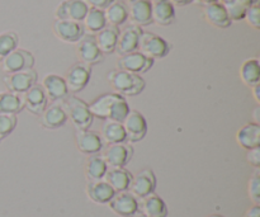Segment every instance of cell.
Listing matches in <instances>:
<instances>
[{
  "mask_svg": "<svg viewBox=\"0 0 260 217\" xmlns=\"http://www.w3.org/2000/svg\"><path fill=\"white\" fill-rule=\"evenodd\" d=\"M89 109L93 117L103 121H116L121 123L131 111L126 98L117 93L102 94L89 104Z\"/></svg>",
  "mask_w": 260,
  "mask_h": 217,
  "instance_id": "cell-1",
  "label": "cell"
},
{
  "mask_svg": "<svg viewBox=\"0 0 260 217\" xmlns=\"http://www.w3.org/2000/svg\"><path fill=\"white\" fill-rule=\"evenodd\" d=\"M203 15L210 24H212L213 27L221 28V29L229 28L233 24L225 7L221 2H216L213 4L203 7Z\"/></svg>",
  "mask_w": 260,
  "mask_h": 217,
  "instance_id": "cell-23",
  "label": "cell"
},
{
  "mask_svg": "<svg viewBox=\"0 0 260 217\" xmlns=\"http://www.w3.org/2000/svg\"><path fill=\"white\" fill-rule=\"evenodd\" d=\"M121 2H124V0H121ZM128 2H129V0H128Z\"/></svg>",
  "mask_w": 260,
  "mask_h": 217,
  "instance_id": "cell-51",
  "label": "cell"
},
{
  "mask_svg": "<svg viewBox=\"0 0 260 217\" xmlns=\"http://www.w3.org/2000/svg\"><path fill=\"white\" fill-rule=\"evenodd\" d=\"M218 2H221V3H223V2H226V0H218Z\"/></svg>",
  "mask_w": 260,
  "mask_h": 217,
  "instance_id": "cell-49",
  "label": "cell"
},
{
  "mask_svg": "<svg viewBox=\"0 0 260 217\" xmlns=\"http://www.w3.org/2000/svg\"><path fill=\"white\" fill-rule=\"evenodd\" d=\"M108 168H124L134 157V147L128 142L108 145L102 155Z\"/></svg>",
  "mask_w": 260,
  "mask_h": 217,
  "instance_id": "cell-7",
  "label": "cell"
},
{
  "mask_svg": "<svg viewBox=\"0 0 260 217\" xmlns=\"http://www.w3.org/2000/svg\"><path fill=\"white\" fill-rule=\"evenodd\" d=\"M88 10V5L83 0H63L56 8L55 17L58 20H73L81 23Z\"/></svg>",
  "mask_w": 260,
  "mask_h": 217,
  "instance_id": "cell-13",
  "label": "cell"
},
{
  "mask_svg": "<svg viewBox=\"0 0 260 217\" xmlns=\"http://www.w3.org/2000/svg\"><path fill=\"white\" fill-rule=\"evenodd\" d=\"M108 81L117 94L122 97L139 96L146 86V83L141 75L127 73L123 70H112L108 74Z\"/></svg>",
  "mask_w": 260,
  "mask_h": 217,
  "instance_id": "cell-2",
  "label": "cell"
},
{
  "mask_svg": "<svg viewBox=\"0 0 260 217\" xmlns=\"http://www.w3.org/2000/svg\"><path fill=\"white\" fill-rule=\"evenodd\" d=\"M23 99H24V108H27L32 114H38V116L45 111L48 103L45 90L38 84H35L29 90L25 91L23 94Z\"/></svg>",
  "mask_w": 260,
  "mask_h": 217,
  "instance_id": "cell-22",
  "label": "cell"
},
{
  "mask_svg": "<svg viewBox=\"0 0 260 217\" xmlns=\"http://www.w3.org/2000/svg\"><path fill=\"white\" fill-rule=\"evenodd\" d=\"M19 37L15 32H4L0 33V63L9 55L10 52L18 48Z\"/></svg>",
  "mask_w": 260,
  "mask_h": 217,
  "instance_id": "cell-36",
  "label": "cell"
},
{
  "mask_svg": "<svg viewBox=\"0 0 260 217\" xmlns=\"http://www.w3.org/2000/svg\"><path fill=\"white\" fill-rule=\"evenodd\" d=\"M24 109V99L19 94L0 93V114L17 116Z\"/></svg>",
  "mask_w": 260,
  "mask_h": 217,
  "instance_id": "cell-31",
  "label": "cell"
},
{
  "mask_svg": "<svg viewBox=\"0 0 260 217\" xmlns=\"http://www.w3.org/2000/svg\"><path fill=\"white\" fill-rule=\"evenodd\" d=\"M86 193H88V197L98 205H108L109 201L116 195V192L104 179L89 182L86 185Z\"/></svg>",
  "mask_w": 260,
  "mask_h": 217,
  "instance_id": "cell-26",
  "label": "cell"
},
{
  "mask_svg": "<svg viewBox=\"0 0 260 217\" xmlns=\"http://www.w3.org/2000/svg\"><path fill=\"white\" fill-rule=\"evenodd\" d=\"M91 76V66L86 65L83 63H76L71 66L66 73L65 80L66 86H68L69 93L76 94L85 89L90 81Z\"/></svg>",
  "mask_w": 260,
  "mask_h": 217,
  "instance_id": "cell-6",
  "label": "cell"
},
{
  "mask_svg": "<svg viewBox=\"0 0 260 217\" xmlns=\"http://www.w3.org/2000/svg\"><path fill=\"white\" fill-rule=\"evenodd\" d=\"M240 78L245 85L253 86L260 84V64L258 58H249L244 61L240 68Z\"/></svg>",
  "mask_w": 260,
  "mask_h": 217,
  "instance_id": "cell-33",
  "label": "cell"
},
{
  "mask_svg": "<svg viewBox=\"0 0 260 217\" xmlns=\"http://www.w3.org/2000/svg\"><path fill=\"white\" fill-rule=\"evenodd\" d=\"M222 4L231 22H239V20H243L245 18L246 10L256 3L254 0H226Z\"/></svg>",
  "mask_w": 260,
  "mask_h": 217,
  "instance_id": "cell-35",
  "label": "cell"
},
{
  "mask_svg": "<svg viewBox=\"0 0 260 217\" xmlns=\"http://www.w3.org/2000/svg\"><path fill=\"white\" fill-rule=\"evenodd\" d=\"M101 137L103 142L108 145L119 144V142H127L126 132H124L123 125L116 121H104L101 129Z\"/></svg>",
  "mask_w": 260,
  "mask_h": 217,
  "instance_id": "cell-30",
  "label": "cell"
},
{
  "mask_svg": "<svg viewBox=\"0 0 260 217\" xmlns=\"http://www.w3.org/2000/svg\"><path fill=\"white\" fill-rule=\"evenodd\" d=\"M155 188H156V177H155L154 172L151 169H142L135 177H132L129 192L137 200H141V198L154 193Z\"/></svg>",
  "mask_w": 260,
  "mask_h": 217,
  "instance_id": "cell-12",
  "label": "cell"
},
{
  "mask_svg": "<svg viewBox=\"0 0 260 217\" xmlns=\"http://www.w3.org/2000/svg\"><path fill=\"white\" fill-rule=\"evenodd\" d=\"M108 205L114 213L122 217H132L139 212V200L128 191L116 193Z\"/></svg>",
  "mask_w": 260,
  "mask_h": 217,
  "instance_id": "cell-14",
  "label": "cell"
},
{
  "mask_svg": "<svg viewBox=\"0 0 260 217\" xmlns=\"http://www.w3.org/2000/svg\"><path fill=\"white\" fill-rule=\"evenodd\" d=\"M216 2H218V0H193V3H196V4H198V5H202V7L213 4V3H216Z\"/></svg>",
  "mask_w": 260,
  "mask_h": 217,
  "instance_id": "cell-45",
  "label": "cell"
},
{
  "mask_svg": "<svg viewBox=\"0 0 260 217\" xmlns=\"http://www.w3.org/2000/svg\"><path fill=\"white\" fill-rule=\"evenodd\" d=\"M236 141L245 150L260 146V126L255 122L244 125L236 134Z\"/></svg>",
  "mask_w": 260,
  "mask_h": 217,
  "instance_id": "cell-28",
  "label": "cell"
},
{
  "mask_svg": "<svg viewBox=\"0 0 260 217\" xmlns=\"http://www.w3.org/2000/svg\"><path fill=\"white\" fill-rule=\"evenodd\" d=\"M35 66V56L32 52L23 48H15L2 61V69L7 74L18 73V71L33 69Z\"/></svg>",
  "mask_w": 260,
  "mask_h": 217,
  "instance_id": "cell-9",
  "label": "cell"
},
{
  "mask_svg": "<svg viewBox=\"0 0 260 217\" xmlns=\"http://www.w3.org/2000/svg\"><path fill=\"white\" fill-rule=\"evenodd\" d=\"M116 193L129 190L132 174L126 168H108L103 178Z\"/></svg>",
  "mask_w": 260,
  "mask_h": 217,
  "instance_id": "cell-25",
  "label": "cell"
},
{
  "mask_svg": "<svg viewBox=\"0 0 260 217\" xmlns=\"http://www.w3.org/2000/svg\"><path fill=\"white\" fill-rule=\"evenodd\" d=\"M18 125L17 116L0 114V142L7 139Z\"/></svg>",
  "mask_w": 260,
  "mask_h": 217,
  "instance_id": "cell-37",
  "label": "cell"
},
{
  "mask_svg": "<svg viewBox=\"0 0 260 217\" xmlns=\"http://www.w3.org/2000/svg\"><path fill=\"white\" fill-rule=\"evenodd\" d=\"M150 2H152V0H150Z\"/></svg>",
  "mask_w": 260,
  "mask_h": 217,
  "instance_id": "cell-52",
  "label": "cell"
},
{
  "mask_svg": "<svg viewBox=\"0 0 260 217\" xmlns=\"http://www.w3.org/2000/svg\"><path fill=\"white\" fill-rule=\"evenodd\" d=\"M81 24H83L84 30L89 32V35H96L107 25L104 12L99 9H89Z\"/></svg>",
  "mask_w": 260,
  "mask_h": 217,
  "instance_id": "cell-34",
  "label": "cell"
},
{
  "mask_svg": "<svg viewBox=\"0 0 260 217\" xmlns=\"http://www.w3.org/2000/svg\"><path fill=\"white\" fill-rule=\"evenodd\" d=\"M244 19L246 20L250 27H253L254 29H260V8L259 4H253L248 10H246V14Z\"/></svg>",
  "mask_w": 260,
  "mask_h": 217,
  "instance_id": "cell-39",
  "label": "cell"
},
{
  "mask_svg": "<svg viewBox=\"0 0 260 217\" xmlns=\"http://www.w3.org/2000/svg\"><path fill=\"white\" fill-rule=\"evenodd\" d=\"M244 217H260V206L259 205H254L246 211L245 216Z\"/></svg>",
  "mask_w": 260,
  "mask_h": 217,
  "instance_id": "cell-42",
  "label": "cell"
},
{
  "mask_svg": "<svg viewBox=\"0 0 260 217\" xmlns=\"http://www.w3.org/2000/svg\"><path fill=\"white\" fill-rule=\"evenodd\" d=\"M83 2L88 5L89 9L104 10L106 8H108V5L111 4L113 0H83Z\"/></svg>",
  "mask_w": 260,
  "mask_h": 217,
  "instance_id": "cell-41",
  "label": "cell"
},
{
  "mask_svg": "<svg viewBox=\"0 0 260 217\" xmlns=\"http://www.w3.org/2000/svg\"><path fill=\"white\" fill-rule=\"evenodd\" d=\"M78 56L80 63L86 64L89 66L96 65L103 60V53L98 48L94 35H84L78 42Z\"/></svg>",
  "mask_w": 260,
  "mask_h": 217,
  "instance_id": "cell-16",
  "label": "cell"
},
{
  "mask_svg": "<svg viewBox=\"0 0 260 217\" xmlns=\"http://www.w3.org/2000/svg\"><path fill=\"white\" fill-rule=\"evenodd\" d=\"M139 211L147 217H168L167 203L155 193L139 200Z\"/></svg>",
  "mask_w": 260,
  "mask_h": 217,
  "instance_id": "cell-24",
  "label": "cell"
},
{
  "mask_svg": "<svg viewBox=\"0 0 260 217\" xmlns=\"http://www.w3.org/2000/svg\"><path fill=\"white\" fill-rule=\"evenodd\" d=\"M104 17H106L107 25H112V27H119V25L124 24L128 20V9H127V4L121 0H113L108 8L103 10Z\"/></svg>",
  "mask_w": 260,
  "mask_h": 217,
  "instance_id": "cell-29",
  "label": "cell"
},
{
  "mask_svg": "<svg viewBox=\"0 0 260 217\" xmlns=\"http://www.w3.org/2000/svg\"><path fill=\"white\" fill-rule=\"evenodd\" d=\"M41 86L45 90L48 101L53 102V103L63 101L69 94L68 86H66L63 78L60 75H56V74H48V75H46L43 78L42 85Z\"/></svg>",
  "mask_w": 260,
  "mask_h": 217,
  "instance_id": "cell-19",
  "label": "cell"
},
{
  "mask_svg": "<svg viewBox=\"0 0 260 217\" xmlns=\"http://www.w3.org/2000/svg\"><path fill=\"white\" fill-rule=\"evenodd\" d=\"M62 107L68 114V119H70L76 131L89 130L93 123L94 117L90 113L89 104L86 102L75 96H70L63 99Z\"/></svg>",
  "mask_w": 260,
  "mask_h": 217,
  "instance_id": "cell-3",
  "label": "cell"
},
{
  "mask_svg": "<svg viewBox=\"0 0 260 217\" xmlns=\"http://www.w3.org/2000/svg\"><path fill=\"white\" fill-rule=\"evenodd\" d=\"M142 32H144L142 28L134 24L127 25L123 29L119 30L118 41H117L116 46V52L118 53V55L124 56L128 55V53L135 52V51H139V43Z\"/></svg>",
  "mask_w": 260,
  "mask_h": 217,
  "instance_id": "cell-10",
  "label": "cell"
},
{
  "mask_svg": "<svg viewBox=\"0 0 260 217\" xmlns=\"http://www.w3.org/2000/svg\"><path fill=\"white\" fill-rule=\"evenodd\" d=\"M127 9H128V19L134 25L142 28L152 23L150 0H129Z\"/></svg>",
  "mask_w": 260,
  "mask_h": 217,
  "instance_id": "cell-18",
  "label": "cell"
},
{
  "mask_svg": "<svg viewBox=\"0 0 260 217\" xmlns=\"http://www.w3.org/2000/svg\"><path fill=\"white\" fill-rule=\"evenodd\" d=\"M172 46L168 41L151 32H142L139 43V51L151 60L164 58L169 55Z\"/></svg>",
  "mask_w": 260,
  "mask_h": 217,
  "instance_id": "cell-4",
  "label": "cell"
},
{
  "mask_svg": "<svg viewBox=\"0 0 260 217\" xmlns=\"http://www.w3.org/2000/svg\"><path fill=\"white\" fill-rule=\"evenodd\" d=\"M249 197L253 201L254 205H259L260 203V170L256 168L254 174L251 175L250 180H249L248 185Z\"/></svg>",
  "mask_w": 260,
  "mask_h": 217,
  "instance_id": "cell-38",
  "label": "cell"
},
{
  "mask_svg": "<svg viewBox=\"0 0 260 217\" xmlns=\"http://www.w3.org/2000/svg\"><path fill=\"white\" fill-rule=\"evenodd\" d=\"M132 217H147V216H146V215H144V213H142V212H140V211H139V212H137V213H135V215L132 216Z\"/></svg>",
  "mask_w": 260,
  "mask_h": 217,
  "instance_id": "cell-47",
  "label": "cell"
},
{
  "mask_svg": "<svg viewBox=\"0 0 260 217\" xmlns=\"http://www.w3.org/2000/svg\"><path fill=\"white\" fill-rule=\"evenodd\" d=\"M174 7H185V5L193 3V0H169Z\"/></svg>",
  "mask_w": 260,
  "mask_h": 217,
  "instance_id": "cell-43",
  "label": "cell"
},
{
  "mask_svg": "<svg viewBox=\"0 0 260 217\" xmlns=\"http://www.w3.org/2000/svg\"><path fill=\"white\" fill-rule=\"evenodd\" d=\"M68 122V114L61 103H52L40 114V125L46 130H56Z\"/></svg>",
  "mask_w": 260,
  "mask_h": 217,
  "instance_id": "cell-20",
  "label": "cell"
},
{
  "mask_svg": "<svg viewBox=\"0 0 260 217\" xmlns=\"http://www.w3.org/2000/svg\"><path fill=\"white\" fill-rule=\"evenodd\" d=\"M119 28L112 27V25H106L102 30H99L95 37V42L98 48L103 55H109V53L116 52L117 41H118Z\"/></svg>",
  "mask_w": 260,
  "mask_h": 217,
  "instance_id": "cell-27",
  "label": "cell"
},
{
  "mask_svg": "<svg viewBox=\"0 0 260 217\" xmlns=\"http://www.w3.org/2000/svg\"><path fill=\"white\" fill-rule=\"evenodd\" d=\"M75 141L79 151L89 155V157L98 154L103 149V140H102L101 135L96 131H91V130L76 131Z\"/></svg>",
  "mask_w": 260,
  "mask_h": 217,
  "instance_id": "cell-17",
  "label": "cell"
},
{
  "mask_svg": "<svg viewBox=\"0 0 260 217\" xmlns=\"http://www.w3.org/2000/svg\"><path fill=\"white\" fill-rule=\"evenodd\" d=\"M260 107L258 106L256 107L255 109H254V122H255V123H258L259 125V122H260Z\"/></svg>",
  "mask_w": 260,
  "mask_h": 217,
  "instance_id": "cell-46",
  "label": "cell"
},
{
  "mask_svg": "<svg viewBox=\"0 0 260 217\" xmlns=\"http://www.w3.org/2000/svg\"><path fill=\"white\" fill-rule=\"evenodd\" d=\"M107 170H108V165H107V163L104 162L102 155L99 154L90 155V157L86 159L85 175L89 179V182H91V180L103 179Z\"/></svg>",
  "mask_w": 260,
  "mask_h": 217,
  "instance_id": "cell-32",
  "label": "cell"
},
{
  "mask_svg": "<svg viewBox=\"0 0 260 217\" xmlns=\"http://www.w3.org/2000/svg\"><path fill=\"white\" fill-rule=\"evenodd\" d=\"M254 2H255V3H258V0H254Z\"/></svg>",
  "mask_w": 260,
  "mask_h": 217,
  "instance_id": "cell-50",
  "label": "cell"
},
{
  "mask_svg": "<svg viewBox=\"0 0 260 217\" xmlns=\"http://www.w3.org/2000/svg\"><path fill=\"white\" fill-rule=\"evenodd\" d=\"M126 132L127 142H139L145 139L147 134V122L144 114L139 111H129L126 118L122 122Z\"/></svg>",
  "mask_w": 260,
  "mask_h": 217,
  "instance_id": "cell-8",
  "label": "cell"
},
{
  "mask_svg": "<svg viewBox=\"0 0 260 217\" xmlns=\"http://www.w3.org/2000/svg\"><path fill=\"white\" fill-rule=\"evenodd\" d=\"M152 23L161 27L173 24L175 20V8L169 0H152L151 2Z\"/></svg>",
  "mask_w": 260,
  "mask_h": 217,
  "instance_id": "cell-21",
  "label": "cell"
},
{
  "mask_svg": "<svg viewBox=\"0 0 260 217\" xmlns=\"http://www.w3.org/2000/svg\"><path fill=\"white\" fill-rule=\"evenodd\" d=\"M53 33L58 40L68 43H76L84 37L85 30L81 23L73 20H58L53 23Z\"/></svg>",
  "mask_w": 260,
  "mask_h": 217,
  "instance_id": "cell-15",
  "label": "cell"
},
{
  "mask_svg": "<svg viewBox=\"0 0 260 217\" xmlns=\"http://www.w3.org/2000/svg\"><path fill=\"white\" fill-rule=\"evenodd\" d=\"M208 217H222V216H220V215H212V216H208Z\"/></svg>",
  "mask_w": 260,
  "mask_h": 217,
  "instance_id": "cell-48",
  "label": "cell"
},
{
  "mask_svg": "<svg viewBox=\"0 0 260 217\" xmlns=\"http://www.w3.org/2000/svg\"><path fill=\"white\" fill-rule=\"evenodd\" d=\"M253 96H254V98H255V101L258 102V103H260V84L259 85H255V86H253Z\"/></svg>",
  "mask_w": 260,
  "mask_h": 217,
  "instance_id": "cell-44",
  "label": "cell"
},
{
  "mask_svg": "<svg viewBox=\"0 0 260 217\" xmlns=\"http://www.w3.org/2000/svg\"><path fill=\"white\" fill-rule=\"evenodd\" d=\"M246 160H248L249 164L253 165L255 169L256 168H259L260 167V146L248 150V154H246Z\"/></svg>",
  "mask_w": 260,
  "mask_h": 217,
  "instance_id": "cell-40",
  "label": "cell"
},
{
  "mask_svg": "<svg viewBox=\"0 0 260 217\" xmlns=\"http://www.w3.org/2000/svg\"><path fill=\"white\" fill-rule=\"evenodd\" d=\"M117 65H118V70L141 75V74L147 73L154 66V60L142 55L140 51H135L128 55L121 56Z\"/></svg>",
  "mask_w": 260,
  "mask_h": 217,
  "instance_id": "cell-11",
  "label": "cell"
},
{
  "mask_svg": "<svg viewBox=\"0 0 260 217\" xmlns=\"http://www.w3.org/2000/svg\"><path fill=\"white\" fill-rule=\"evenodd\" d=\"M37 71H35L33 69H28V70L8 74L4 78V84L7 86L8 91L23 96L35 84H37Z\"/></svg>",
  "mask_w": 260,
  "mask_h": 217,
  "instance_id": "cell-5",
  "label": "cell"
}]
</instances>
